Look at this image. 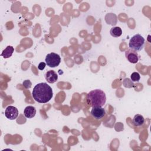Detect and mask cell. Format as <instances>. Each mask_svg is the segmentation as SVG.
I'll return each instance as SVG.
<instances>
[{"mask_svg":"<svg viewBox=\"0 0 151 151\" xmlns=\"http://www.w3.org/2000/svg\"><path fill=\"white\" fill-rule=\"evenodd\" d=\"M145 44V40L140 34H136L133 35L130 40L129 47L130 49L137 52L141 51Z\"/></svg>","mask_w":151,"mask_h":151,"instance_id":"obj_3","label":"cell"},{"mask_svg":"<svg viewBox=\"0 0 151 151\" xmlns=\"http://www.w3.org/2000/svg\"><path fill=\"white\" fill-rule=\"evenodd\" d=\"M32 96L38 103H45L52 99L53 92L52 88L46 83H40L34 87Z\"/></svg>","mask_w":151,"mask_h":151,"instance_id":"obj_1","label":"cell"},{"mask_svg":"<svg viewBox=\"0 0 151 151\" xmlns=\"http://www.w3.org/2000/svg\"><path fill=\"white\" fill-rule=\"evenodd\" d=\"M91 114L94 119L100 120L105 116L106 111L102 107H93Z\"/></svg>","mask_w":151,"mask_h":151,"instance_id":"obj_7","label":"cell"},{"mask_svg":"<svg viewBox=\"0 0 151 151\" xmlns=\"http://www.w3.org/2000/svg\"><path fill=\"white\" fill-rule=\"evenodd\" d=\"M123 84L124 85V86L125 87L127 84H130L132 87L133 86V81L132 80H130L129 78H125L123 82Z\"/></svg>","mask_w":151,"mask_h":151,"instance_id":"obj_16","label":"cell"},{"mask_svg":"<svg viewBox=\"0 0 151 151\" xmlns=\"http://www.w3.org/2000/svg\"><path fill=\"white\" fill-rule=\"evenodd\" d=\"M110 33L113 37H119L122 34V30L119 27H114L111 28Z\"/></svg>","mask_w":151,"mask_h":151,"instance_id":"obj_13","label":"cell"},{"mask_svg":"<svg viewBox=\"0 0 151 151\" xmlns=\"http://www.w3.org/2000/svg\"><path fill=\"white\" fill-rule=\"evenodd\" d=\"M125 56L128 61L132 64L137 63L139 60V55L137 52L131 49H129L125 51Z\"/></svg>","mask_w":151,"mask_h":151,"instance_id":"obj_6","label":"cell"},{"mask_svg":"<svg viewBox=\"0 0 151 151\" xmlns=\"http://www.w3.org/2000/svg\"><path fill=\"white\" fill-rule=\"evenodd\" d=\"M117 18V16L113 13L107 14L105 17V20L108 24L116 25L117 24V19H113V18Z\"/></svg>","mask_w":151,"mask_h":151,"instance_id":"obj_12","label":"cell"},{"mask_svg":"<svg viewBox=\"0 0 151 151\" xmlns=\"http://www.w3.org/2000/svg\"><path fill=\"white\" fill-rule=\"evenodd\" d=\"M24 87L25 88H29L31 87V86H32V83L29 80H25L23 83H22Z\"/></svg>","mask_w":151,"mask_h":151,"instance_id":"obj_15","label":"cell"},{"mask_svg":"<svg viewBox=\"0 0 151 151\" xmlns=\"http://www.w3.org/2000/svg\"><path fill=\"white\" fill-rule=\"evenodd\" d=\"M145 122V118L141 114H136L133 119V123L135 126H141Z\"/></svg>","mask_w":151,"mask_h":151,"instance_id":"obj_11","label":"cell"},{"mask_svg":"<svg viewBox=\"0 0 151 151\" xmlns=\"http://www.w3.org/2000/svg\"><path fill=\"white\" fill-rule=\"evenodd\" d=\"M45 66H46V63H45L44 62H41L38 65V68L40 70H43L45 68Z\"/></svg>","mask_w":151,"mask_h":151,"instance_id":"obj_17","label":"cell"},{"mask_svg":"<svg viewBox=\"0 0 151 151\" xmlns=\"http://www.w3.org/2000/svg\"><path fill=\"white\" fill-rule=\"evenodd\" d=\"M106 101L105 93L100 89L90 91L87 95V102L92 107H102Z\"/></svg>","mask_w":151,"mask_h":151,"instance_id":"obj_2","label":"cell"},{"mask_svg":"<svg viewBox=\"0 0 151 151\" xmlns=\"http://www.w3.org/2000/svg\"><path fill=\"white\" fill-rule=\"evenodd\" d=\"M45 78L49 83H54L58 79V75L54 70H49L46 72Z\"/></svg>","mask_w":151,"mask_h":151,"instance_id":"obj_8","label":"cell"},{"mask_svg":"<svg viewBox=\"0 0 151 151\" xmlns=\"http://www.w3.org/2000/svg\"><path fill=\"white\" fill-rule=\"evenodd\" d=\"M5 116L9 120H14L18 116V110L17 107L12 106H9L5 109Z\"/></svg>","mask_w":151,"mask_h":151,"instance_id":"obj_5","label":"cell"},{"mask_svg":"<svg viewBox=\"0 0 151 151\" xmlns=\"http://www.w3.org/2000/svg\"><path fill=\"white\" fill-rule=\"evenodd\" d=\"M36 114V109L32 106H27L24 110V114L25 117L28 119L33 118Z\"/></svg>","mask_w":151,"mask_h":151,"instance_id":"obj_9","label":"cell"},{"mask_svg":"<svg viewBox=\"0 0 151 151\" xmlns=\"http://www.w3.org/2000/svg\"><path fill=\"white\" fill-rule=\"evenodd\" d=\"M14 51V47L12 46L8 45L2 51L1 53V56H2L4 58H8L12 56Z\"/></svg>","mask_w":151,"mask_h":151,"instance_id":"obj_10","label":"cell"},{"mask_svg":"<svg viewBox=\"0 0 151 151\" xmlns=\"http://www.w3.org/2000/svg\"><path fill=\"white\" fill-rule=\"evenodd\" d=\"M130 78L132 81L138 82L140 79V76L137 72H133L130 76Z\"/></svg>","mask_w":151,"mask_h":151,"instance_id":"obj_14","label":"cell"},{"mask_svg":"<svg viewBox=\"0 0 151 151\" xmlns=\"http://www.w3.org/2000/svg\"><path fill=\"white\" fill-rule=\"evenodd\" d=\"M45 61L46 64L50 67H56L61 63V57L58 54L51 52L46 55Z\"/></svg>","mask_w":151,"mask_h":151,"instance_id":"obj_4","label":"cell"}]
</instances>
